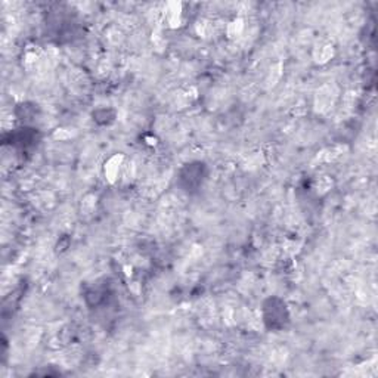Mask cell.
<instances>
[{
  "instance_id": "cell-2",
  "label": "cell",
  "mask_w": 378,
  "mask_h": 378,
  "mask_svg": "<svg viewBox=\"0 0 378 378\" xmlns=\"http://www.w3.org/2000/svg\"><path fill=\"white\" fill-rule=\"evenodd\" d=\"M206 164L204 163H191L188 164L182 172H181V183L183 186L185 191L194 192L202 185L206 179Z\"/></svg>"
},
{
  "instance_id": "cell-1",
  "label": "cell",
  "mask_w": 378,
  "mask_h": 378,
  "mask_svg": "<svg viewBox=\"0 0 378 378\" xmlns=\"http://www.w3.org/2000/svg\"><path fill=\"white\" fill-rule=\"evenodd\" d=\"M263 316L267 328L282 330L288 322L286 303L279 299H269L263 306Z\"/></svg>"
}]
</instances>
